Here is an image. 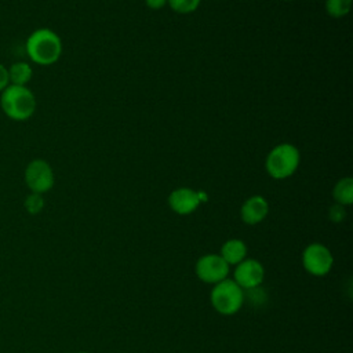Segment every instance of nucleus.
Listing matches in <instances>:
<instances>
[{"label": "nucleus", "instance_id": "f257e3e1", "mask_svg": "<svg viewBox=\"0 0 353 353\" xmlns=\"http://www.w3.org/2000/svg\"><path fill=\"white\" fill-rule=\"evenodd\" d=\"M28 58L40 66H50L59 61L62 55V40L50 28L33 30L25 43Z\"/></svg>", "mask_w": 353, "mask_h": 353}, {"label": "nucleus", "instance_id": "f03ea898", "mask_svg": "<svg viewBox=\"0 0 353 353\" xmlns=\"http://www.w3.org/2000/svg\"><path fill=\"white\" fill-rule=\"evenodd\" d=\"M37 108L36 95L28 85L8 84L0 92V109L12 121L29 120Z\"/></svg>", "mask_w": 353, "mask_h": 353}, {"label": "nucleus", "instance_id": "7ed1b4c3", "mask_svg": "<svg viewBox=\"0 0 353 353\" xmlns=\"http://www.w3.org/2000/svg\"><path fill=\"white\" fill-rule=\"evenodd\" d=\"M301 163L299 149L292 143H279L266 156L265 168L273 179H285L295 174Z\"/></svg>", "mask_w": 353, "mask_h": 353}, {"label": "nucleus", "instance_id": "20e7f679", "mask_svg": "<svg viewBox=\"0 0 353 353\" xmlns=\"http://www.w3.org/2000/svg\"><path fill=\"white\" fill-rule=\"evenodd\" d=\"M210 301L215 312L222 316L236 314L244 303V290L232 279H225L214 284L210 292Z\"/></svg>", "mask_w": 353, "mask_h": 353}, {"label": "nucleus", "instance_id": "39448f33", "mask_svg": "<svg viewBox=\"0 0 353 353\" xmlns=\"http://www.w3.org/2000/svg\"><path fill=\"white\" fill-rule=\"evenodd\" d=\"M23 181L32 193L44 194L50 192L55 183L54 170L47 160L33 159L25 167Z\"/></svg>", "mask_w": 353, "mask_h": 353}, {"label": "nucleus", "instance_id": "423d86ee", "mask_svg": "<svg viewBox=\"0 0 353 353\" xmlns=\"http://www.w3.org/2000/svg\"><path fill=\"white\" fill-rule=\"evenodd\" d=\"M302 265L309 274L321 277L332 269L334 256L324 244L310 243L302 252Z\"/></svg>", "mask_w": 353, "mask_h": 353}, {"label": "nucleus", "instance_id": "0eeeda50", "mask_svg": "<svg viewBox=\"0 0 353 353\" xmlns=\"http://www.w3.org/2000/svg\"><path fill=\"white\" fill-rule=\"evenodd\" d=\"M230 266L219 254H205L200 256L194 265V273L199 280L207 284H216L228 279Z\"/></svg>", "mask_w": 353, "mask_h": 353}, {"label": "nucleus", "instance_id": "6e6552de", "mask_svg": "<svg viewBox=\"0 0 353 353\" xmlns=\"http://www.w3.org/2000/svg\"><path fill=\"white\" fill-rule=\"evenodd\" d=\"M207 200L203 192L193 190L190 188L174 189L168 196L170 208L178 215H189L197 210V207Z\"/></svg>", "mask_w": 353, "mask_h": 353}, {"label": "nucleus", "instance_id": "1a4fd4ad", "mask_svg": "<svg viewBox=\"0 0 353 353\" xmlns=\"http://www.w3.org/2000/svg\"><path fill=\"white\" fill-rule=\"evenodd\" d=\"M234 281L243 290H254L259 287L265 279V268L258 259H243L233 272Z\"/></svg>", "mask_w": 353, "mask_h": 353}, {"label": "nucleus", "instance_id": "9d476101", "mask_svg": "<svg viewBox=\"0 0 353 353\" xmlns=\"http://www.w3.org/2000/svg\"><path fill=\"white\" fill-rule=\"evenodd\" d=\"M269 214V203L261 194H254L248 197L241 208H240V218L247 225H258L261 223Z\"/></svg>", "mask_w": 353, "mask_h": 353}, {"label": "nucleus", "instance_id": "9b49d317", "mask_svg": "<svg viewBox=\"0 0 353 353\" xmlns=\"http://www.w3.org/2000/svg\"><path fill=\"white\" fill-rule=\"evenodd\" d=\"M219 255L222 259L230 266V265H237L247 256V245L243 240L240 239H229L226 240L222 247Z\"/></svg>", "mask_w": 353, "mask_h": 353}, {"label": "nucleus", "instance_id": "f8f14e48", "mask_svg": "<svg viewBox=\"0 0 353 353\" xmlns=\"http://www.w3.org/2000/svg\"><path fill=\"white\" fill-rule=\"evenodd\" d=\"M8 69V80L12 85H28V83L33 77L32 65L26 61H17L7 66Z\"/></svg>", "mask_w": 353, "mask_h": 353}, {"label": "nucleus", "instance_id": "ddd939ff", "mask_svg": "<svg viewBox=\"0 0 353 353\" xmlns=\"http://www.w3.org/2000/svg\"><path fill=\"white\" fill-rule=\"evenodd\" d=\"M332 197L336 204L343 207L350 205L353 203V178L343 176L341 178L332 189Z\"/></svg>", "mask_w": 353, "mask_h": 353}, {"label": "nucleus", "instance_id": "4468645a", "mask_svg": "<svg viewBox=\"0 0 353 353\" xmlns=\"http://www.w3.org/2000/svg\"><path fill=\"white\" fill-rule=\"evenodd\" d=\"M353 0H325V11L332 18H343L349 14Z\"/></svg>", "mask_w": 353, "mask_h": 353}, {"label": "nucleus", "instance_id": "2eb2a0df", "mask_svg": "<svg viewBox=\"0 0 353 353\" xmlns=\"http://www.w3.org/2000/svg\"><path fill=\"white\" fill-rule=\"evenodd\" d=\"M44 204H46L44 197H43V194H40V193H32V192H30V193L25 197V200H23V208H25L26 212L30 214V215H37V214H40V212L43 211V208H44Z\"/></svg>", "mask_w": 353, "mask_h": 353}, {"label": "nucleus", "instance_id": "dca6fc26", "mask_svg": "<svg viewBox=\"0 0 353 353\" xmlns=\"http://www.w3.org/2000/svg\"><path fill=\"white\" fill-rule=\"evenodd\" d=\"M201 0H167V6L178 14H190L196 11Z\"/></svg>", "mask_w": 353, "mask_h": 353}, {"label": "nucleus", "instance_id": "f3484780", "mask_svg": "<svg viewBox=\"0 0 353 353\" xmlns=\"http://www.w3.org/2000/svg\"><path fill=\"white\" fill-rule=\"evenodd\" d=\"M345 216H346V210H345L343 205L335 203L334 205L330 207V210H328V218H330L332 222L339 223V222H342V221L345 219Z\"/></svg>", "mask_w": 353, "mask_h": 353}, {"label": "nucleus", "instance_id": "a211bd4d", "mask_svg": "<svg viewBox=\"0 0 353 353\" xmlns=\"http://www.w3.org/2000/svg\"><path fill=\"white\" fill-rule=\"evenodd\" d=\"M10 84L8 80V69L4 63L0 62V92Z\"/></svg>", "mask_w": 353, "mask_h": 353}, {"label": "nucleus", "instance_id": "6ab92c4d", "mask_svg": "<svg viewBox=\"0 0 353 353\" xmlns=\"http://www.w3.org/2000/svg\"><path fill=\"white\" fill-rule=\"evenodd\" d=\"M145 3L150 10H161L167 6V0H145Z\"/></svg>", "mask_w": 353, "mask_h": 353}, {"label": "nucleus", "instance_id": "aec40b11", "mask_svg": "<svg viewBox=\"0 0 353 353\" xmlns=\"http://www.w3.org/2000/svg\"><path fill=\"white\" fill-rule=\"evenodd\" d=\"M77 353H87V352H77Z\"/></svg>", "mask_w": 353, "mask_h": 353}]
</instances>
